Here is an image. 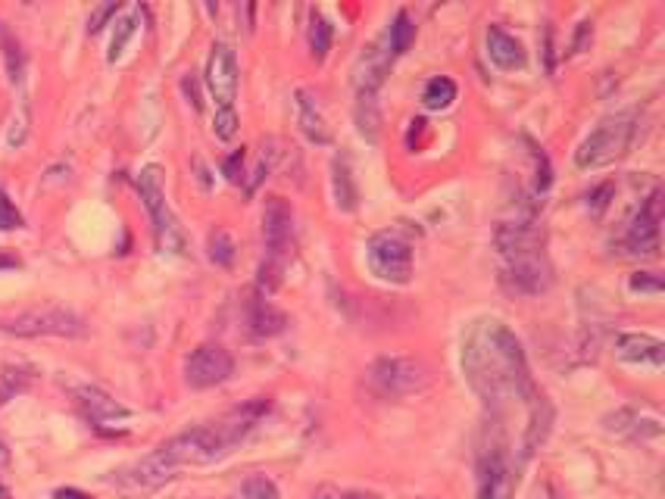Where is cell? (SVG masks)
<instances>
[{
    "label": "cell",
    "instance_id": "f35d334b",
    "mask_svg": "<svg viewBox=\"0 0 665 499\" xmlns=\"http://www.w3.org/2000/svg\"><path fill=\"white\" fill-rule=\"evenodd\" d=\"M194 172H197V178H200V185L210 191V172H207V166H203L200 160H194Z\"/></svg>",
    "mask_w": 665,
    "mask_h": 499
},
{
    "label": "cell",
    "instance_id": "7402d4cb",
    "mask_svg": "<svg viewBox=\"0 0 665 499\" xmlns=\"http://www.w3.org/2000/svg\"><path fill=\"white\" fill-rule=\"evenodd\" d=\"M453 100H456V82L447 75H434L422 91V107L431 113H441V110L453 107Z\"/></svg>",
    "mask_w": 665,
    "mask_h": 499
},
{
    "label": "cell",
    "instance_id": "d6986e66",
    "mask_svg": "<svg viewBox=\"0 0 665 499\" xmlns=\"http://www.w3.org/2000/svg\"><path fill=\"white\" fill-rule=\"evenodd\" d=\"M331 188H335V203L341 213H353L356 203H360V191H356L347 156H335V163H331Z\"/></svg>",
    "mask_w": 665,
    "mask_h": 499
},
{
    "label": "cell",
    "instance_id": "44dd1931",
    "mask_svg": "<svg viewBox=\"0 0 665 499\" xmlns=\"http://www.w3.org/2000/svg\"><path fill=\"white\" fill-rule=\"evenodd\" d=\"M413 41H416V22L406 10H400L394 16V22L388 25V32H385V44L391 50V57H403L406 50L413 47Z\"/></svg>",
    "mask_w": 665,
    "mask_h": 499
},
{
    "label": "cell",
    "instance_id": "52a82bcc",
    "mask_svg": "<svg viewBox=\"0 0 665 499\" xmlns=\"http://www.w3.org/2000/svg\"><path fill=\"white\" fill-rule=\"evenodd\" d=\"M372 390L378 397L385 400H397V397H406V393H416L425 387L428 381V372L419 359H409V356H381L369 365L366 372Z\"/></svg>",
    "mask_w": 665,
    "mask_h": 499
},
{
    "label": "cell",
    "instance_id": "4316f807",
    "mask_svg": "<svg viewBox=\"0 0 665 499\" xmlns=\"http://www.w3.org/2000/svg\"><path fill=\"white\" fill-rule=\"evenodd\" d=\"M238 499H281V493H278V487H275L272 478L253 475V478H247V481L241 484Z\"/></svg>",
    "mask_w": 665,
    "mask_h": 499
},
{
    "label": "cell",
    "instance_id": "ba28073f",
    "mask_svg": "<svg viewBox=\"0 0 665 499\" xmlns=\"http://www.w3.org/2000/svg\"><path fill=\"white\" fill-rule=\"evenodd\" d=\"M263 244L269 266L285 269V259L294 244V209L285 197H269L263 206Z\"/></svg>",
    "mask_w": 665,
    "mask_h": 499
},
{
    "label": "cell",
    "instance_id": "4fadbf2b",
    "mask_svg": "<svg viewBox=\"0 0 665 499\" xmlns=\"http://www.w3.org/2000/svg\"><path fill=\"white\" fill-rule=\"evenodd\" d=\"M391 50L385 44V38L372 41L369 47H363V54L356 57V66H353V88L356 94H378L381 85H385V78L391 72Z\"/></svg>",
    "mask_w": 665,
    "mask_h": 499
},
{
    "label": "cell",
    "instance_id": "d6a6232c",
    "mask_svg": "<svg viewBox=\"0 0 665 499\" xmlns=\"http://www.w3.org/2000/svg\"><path fill=\"white\" fill-rule=\"evenodd\" d=\"M122 13V4H104V7H97L94 13H91V19H88V35H97L104 25L113 19V16H119Z\"/></svg>",
    "mask_w": 665,
    "mask_h": 499
},
{
    "label": "cell",
    "instance_id": "277c9868",
    "mask_svg": "<svg viewBox=\"0 0 665 499\" xmlns=\"http://www.w3.org/2000/svg\"><path fill=\"white\" fill-rule=\"evenodd\" d=\"M138 194L150 213L153 222V241H157V250L163 256H185L188 250V238L185 228L178 225V219L172 216V209L166 203V191H163V169L160 166H147L138 175Z\"/></svg>",
    "mask_w": 665,
    "mask_h": 499
},
{
    "label": "cell",
    "instance_id": "83f0119b",
    "mask_svg": "<svg viewBox=\"0 0 665 499\" xmlns=\"http://www.w3.org/2000/svg\"><path fill=\"white\" fill-rule=\"evenodd\" d=\"M528 147H531V156H534V194H544L550 185H553V169H550V160H547V153L537 147V144H531L528 141Z\"/></svg>",
    "mask_w": 665,
    "mask_h": 499
},
{
    "label": "cell",
    "instance_id": "d590c367",
    "mask_svg": "<svg viewBox=\"0 0 665 499\" xmlns=\"http://www.w3.org/2000/svg\"><path fill=\"white\" fill-rule=\"evenodd\" d=\"M182 91L188 94V103H191V107L200 113V110H203V100H200V88H197V82H194V75L185 78V82H182Z\"/></svg>",
    "mask_w": 665,
    "mask_h": 499
},
{
    "label": "cell",
    "instance_id": "8992f818",
    "mask_svg": "<svg viewBox=\"0 0 665 499\" xmlns=\"http://www.w3.org/2000/svg\"><path fill=\"white\" fill-rule=\"evenodd\" d=\"M366 262L378 281L409 284L413 281V247L397 231H378L366 244Z\"/></svg>",
    "mask_w": 665,
    "mask_h": 499
},
{
    "label": "cell",
    "instance_id": "5bb4252c",
    "mask_svg": "<svg viewBox=\"0 0 665 499\" xmlns=\"http://www.w3.org/2000/svg\"><path fill=\"white\" fill-rule=\"evenodd\" d=\"M616 356L631 365H650V369H662L665 365V344L653 334L641 331H625L616 337Z\"/></svg>",
    "mask_w": 665,
    "mask_h": 499
},
{
    "label": "cell",
    "instance_id": "836d02e7",
    "mask_svg": "<svg viewBox=\"0 0 665 499\" xmlns=\"http://www.w3.org/2000/svg\"><path fill=\"white\" fill-rule=\"evenodd\" d=\"M244 163H247V150L241 147V150H235V153L222 163L225 178H228V181H235V185H238V181L244 178Z\"/></svg>",
    "mask_w": 665,
    "mask_h": 499
},
{
    "label": "cell",
    "instance_id": "60d3db41",
    "mask_svg": "<svg viewBox=\"0 0 665 499\" xmlns=\"http://www.w3.org/2000/svg\"><path fill=\"white\" fill-rule=\"evenodd\" d=\"M313 499H341V496H335V493H328V490H322V493H316Z\"/></svg>",
    "mask_w": 665,
    "mask_h": 499
},
{
    "label": "cell",
    "instance_id": "f546056e",
    "mask_svg": "<svg viewBox=\"0 0 665 499\" xmlns=\"http://www.w3.org/2000/svg\"><path fill=\"white\" fill-rule=\"evenodd\" d=\"M22 225H25L22 213L16 209V203L7 197V191L0 188V231H16V228H22Z\"/></svg>",
    "mask_w": 665,
    "mask_h": 499
},
{
    "label": "cell",
    "instance_id": "e575fe53",
    "mask_svg": "<svg viewBox=\"0 0 665 499\" xmlns=\"http://www.w3.org/2000/svg\"><path fill=\"white\" fill-rule=\"evenodd\" d=\"M612 191H616V185H612V181H606V185H600L591 197H587V206H591V213L594 216H600L603 209L609 206V197H612Z\"/></svg>",
    "mask_w": 665,
    "mask_h": 499
},
{
    "label": "cell",
    "instance_id": "9c48e42d",
    "mask_svg": "<svg viewBox=\"0 0 665 499\" xmlns=\"http://www.w3.org/2000/svg\"><path fill=\"white\" fill-rule=\"evenodd\" d=\"M232 375H235V359L219 344H203V347L191 350L185 359V381L194 390L225 384Z\"/></svg>",
    "mask_w": 665,
    "mask_h": 499
},
{
    "label": "cell",
    "instance_id": "3957f363",
    "mask_svg": "<svg viewBox=\"0 0 665 499\" xmlns=\"http://www.w3.org/2000/svg\"><path fill=\"white\" fill-rule=\"evenodd\" d=\"M516 487V465L513 456H509L500 418H494L488 428V440L481 443L475 459V499H516Z\"/></svg>",
    "mask_w": 665,
    "mask_h": 499
},
{
    "label": "cell",
    "instance_id": "484cf974",
    "mask_svg": "<svg viewBox=\"0 0 665 499\" xmlns=\"http://www.w3.org/2000/svg\"><path fill=\"white\" fill-rule=\"evenodd\" d=\"M207 253H210V259L216 262V266L228 269L235 262V256H238V247L232 241V234L216 228V231H210V238H207Z\"/></svg>",
    "mask_w": 665,
    "mask_h": 499
},
{
    "label": "cell",
    "instance_id": "8d00e7d4",
    "mask_svg": "<svg viewBox=\"0 0 665 499\" xmlns=\"http://www.w3.org/2000/svg\"><path fill=\"white\" fill-rule=\"evenodd\" d=\"M10 269H22V259L7 250H0V272H10Z\"/></svg>",
    "mask_w": 665,
    "mask_h": 499
},
{
    "label": "cell",
    "instance_id": "9a60e30c",
    "mask_svg": "<svg viewBox=\"0 0 665 499\" xmlns=\"http://www.w3.org/2000/svg\"><path fill=\"white\" fill-rule=\"evenodd\" d=\"M606 431L609 434H622L631 440H659L662 437V418L653 412H641V409H619L606 415Z\"/></svg>",
    "mask_w": 665,
    "mask_h": 499
},
{
    "label": "cell",
    "instance_id": "ffe728a7",
    "mask_svg": "<svg viewBox=\"0 0 665 499\" xmlns=\"http://www.w3.org/2000/svg\"><path fill=\"white\" fill-rule=\"evenodd\" d=\"M356 128H360V135L366 141H378V131H381V110H378V94H356Z\"/></svg>",
    "mask_w": 665,
    "mask_h": 499
},
{
    "label": "cell",
    "instance_id": "74e56055",
    "mask_svg": "<svg viewBox=\"0 0 665 499\" xmlns=\"http://www.w3.org/2000/svg\"><path fill=\"white\" fill-rule=\"evenodd\" d=\"M54 499H91V496L82 493V490H75V487H57V490H54Z\"/></svg>",
    "mask_w": 665,
    "mask_h": 499
},
{
    "label": "cell",
    "instance_id": "cb8c5ba5",
    "mask_svg": "<svg viewBox=\"0 0 665 499\" xmlns=\"http://www.w3.org/2000/svg\"><path fill=\"white\" fill-rule=\"evenodd\" d=\"M306 41H310V54L316 63H322L331 50V22L322 13H310V32H306Z\"/></svg>",
    "mask_w": 665,
    "mask_h": 499
},
{
    "label": "cell",
    "instance_id": "8fae6325",
    "mask_svg": "<svg viewBox=\"0 0 665 499\" xmlns=\"http://www.w3.org/2000/svg\"><path fill=\"white\" fill-rule=\"evenodd\" d=\"M72 400L79 406V412L88 418V422L97 428V431H107L110 425L116 422H129L132 418V409L122 406L119 400H113L107 390H100L94 384H79L72 387Z\"/></svg>",
    "mask_w": 665,
    "mask_h": 499
},
{
    "label": "cell",
    "instance_id": "4dcf8cb0",
    "mask_svg": "<svg viewBox=\"0 0 665 499\" xmlns=\"http://www.w3.org/2000/svg\"><path fill=\"white\" fill-rule=\"evenodd\" d=\"M628 287L634 294H653V297H659L662 294V278L656 275V272H634L631 278H628Z\"/></svg>",
    "mask_w": 665,
    "mask_h": 499
},
{
    "label": "cell",
    "instance_id": "b9f144b4",
    "mask_svg": "<svg viewBox=\"0 0 665 499\" xmlns=\"http://www.w3.org/2000/svg\"><path fill=\"white\" fill-rule=\"evenodd\" d=\"M0 499H13V493H10V490H7L4 484H0Z\"/></svg>",
    "mask_w": 665,
    "mask_h": 499
},
{
    "label": "cell",
    "instance_id": "6da1fadb",
    "mask_svg": "<svg viewBox=\"0 0 665 499\" xmlns=\"http://www.w3.org/2000/svg\"><path fill=\"white\" fill-rule=\"evenodd\" d=\"M463 372L494 418L513 403L525 409L544 393L531 378L522 340L500 319H478L469 325L463 340Z\"/></svg>",
    "mask_w": 665,
    "mask_h": 499
},
{
    "label": "cell",
    "instance_id": "7c38bea8",
    "mask_svg": "<svg viewBox=\"0 0 665 499\" xmlns=\"http://www.w3.org/2000/svg\"><path fill=\"white\" fill-rule=\"evenodd\" d=\"M207 88L219 107H232L238 97V57L228 44H213V50H210Z\"/></svg>",
    "mask_w": 665,
    "mask_h": 499
},
{
    "label": "cell",
    "instance_id": "2e32d148",
    "mask_svg": "<svg viewBox=\"0 0 665 499\" xmlns=\"http://www.w3.org/2000/svg\"><path fill=\"white\" fill-rule=\"evenodd\" d=\"M297 125L303 131V138L310 144H319L325 147L331 141V131H328V122L322 116V107H319V97L313 91L300 88L297 91Z\"/></svg>",
    "mask_w": 665,
    "mask_h": 499
},
{
    "label": "cell",
    "instance_id": "ac0fdd59",
    "mask_svg": "<svg viewBox=\"0 0 665 499\" xmlns=\"http://www.w3.org/2000/svg\"><path fill=\"white\" fill-rule=\"evenodd\" d=\"M247 325L257 337H278L281 331L288 328V315L281 312L272 300L257 294L247 303Z\"/></svg>",
    "mask_w": 665,
    "mask_h": 499
},
{
    "label": "cell",
    "instance_id": "30bf717a",
    "mask_svg": "<svg viewBox=\"0 0 665 499\" xmlns=\"http://www.w3.org/2000/svg\"><path fill=\"white\" fill-rule=\"evenodd\" d=\"M659 225H662V191L656 188L637 209V216L631 219L622 250L628 256H656L659 253Z\"/></svg>",
    "mask_w": 665,
    "mask_h": 499
},
{
    "label": "cell",
    "instance_id": "5b68a950",
    "mask_svg": "<svg viewBox=\"0 0 665 499\" xmlns=\"http://www.w3.org/2000/svg\"><path fill=\"white\" fill-rule=\"evenodd\" d=\"M0 331L13 334V337H88V325L79 312L63 309V306H38V309H25L16 315L0 319Z\"/></svg>",
    "mask_w": 665,
    "mask_h": 499
},
{
    "label": "cell",
    "instance_id": "1f68e13d",
    "mask_svg": "<svg viewBox=\"0 0 665 499\" xmlns=\"http://www.w3.org/2000/svg\"><path fill=\"white\" fill-rule=\"evenodd\" d=\"M4 60H7V75H10V82L19 85V82H22V69H25V57H22V50H19L16 41H7Z\"/></svg>",
    "mask_w": 665,
    "mask_h": 499
},
{
    "label": "cell",
    "instance_id": "ab89813d",
    "mask_svg": "<svg viewBox=\"0 0 665 499\" xmlns=\"http://www.w3.org/2000/svg\"><path fill=\"white\" fill-rule=\"evenodd\" d=\"M10 462V453H7V446H4V440H0V465H7Z\"/></svg>",
    "mask_w": 665,
    "mask_h": 499
},
{
    "label": "cell",
    "instance_id": "f1b7e54d",
    "mask_svg": "<svg viewBox=\"0 0 665 499\" xmlns=\"http://www.w3.org/2000/svg\"><path fill=\"white\" fill-rule=\"evenodd\" d=\"M213 131L219 141H232L238 135V113L235 107H219L216 119H213Z\"/></svg>",
    "mask_w": 665,
    "mask_h": 499
},
{
    "label": "cell",
    "instance_id": "7bdbcfd3",
    "mask_svg": "<svg viewBox=\"0 0 665 499\" xmlns=\"http://www.w3.org/2000/svg\"><path fill=\"white\" fill-rule=\"evenodd\" d=\"M344 499H375V496H363V493H350V496H344Z\"/></svg>",
    "mask_w": 665,
    "mask_h": 499
},
{
    "label": "cell",
    "instance_id": "7a4b0ae2",
    "mask_svg": "<svg viewBox=\"0 0 665 499\" xmlns=\"http://www.w3.org/2000/svg\"><path fill=\"white\" fill-rule=\"evenodd\" d=\"M637 131H641V116L637 113H616L603 119L575 150V166L581 172H591V169L619 163L634 147Z\"/></svg>",
    "mask_w": 665,
    "mask_h": 499
},
{
    "label": "cell",
    "instance_id": "d4e9b609",
    "mask_svg": "<svg viewBox=\"0 0 665 499\" xmlns=\"http://www.w3.org/2000/svg\"><path fill=\"white\" fill-rule=\"evenodd\" d=\"M35 381V372L32 369H22V365H7L4 375H0V406L7 400H13L16 393H22Z\"/></svg>",
    "mask_w": 665,
    "mask_h": 499
},
{
    "label": "cell",
    "instance_id": "603a6c76",
    "mask_svg": "<svg viewBox=\"0 0 665 499\" xmlns=\"http://www.w3.org/2000/svg\"><path fill=\"white\" fill-rule=\"evenodd\" d=\"M138 16L141 10H129L119 22H116V32H113V41H110V50H107V63H119V57L125 54V47H129V41L135 38L138 32Z\"/></svg>",
    "mask_w": 665,
    "mask_h": 499
},
{
    "label": "cell",
    "instance_id": "e0dca14e",
    "mask_svg": "<svg viewBox=\"0 0 665 499\" xmlns=\"http://www.w3.org/2000/svg\"><path fill=\"white\" fill-rule=\"evenodd\" d=\"M488 60L503 72H516L525 66V47L519 38L503 32L500 25H491L488 29Z\"/></svg>",
    "mask_w": 665,
    "mask_h": 499
}]
</instances>
